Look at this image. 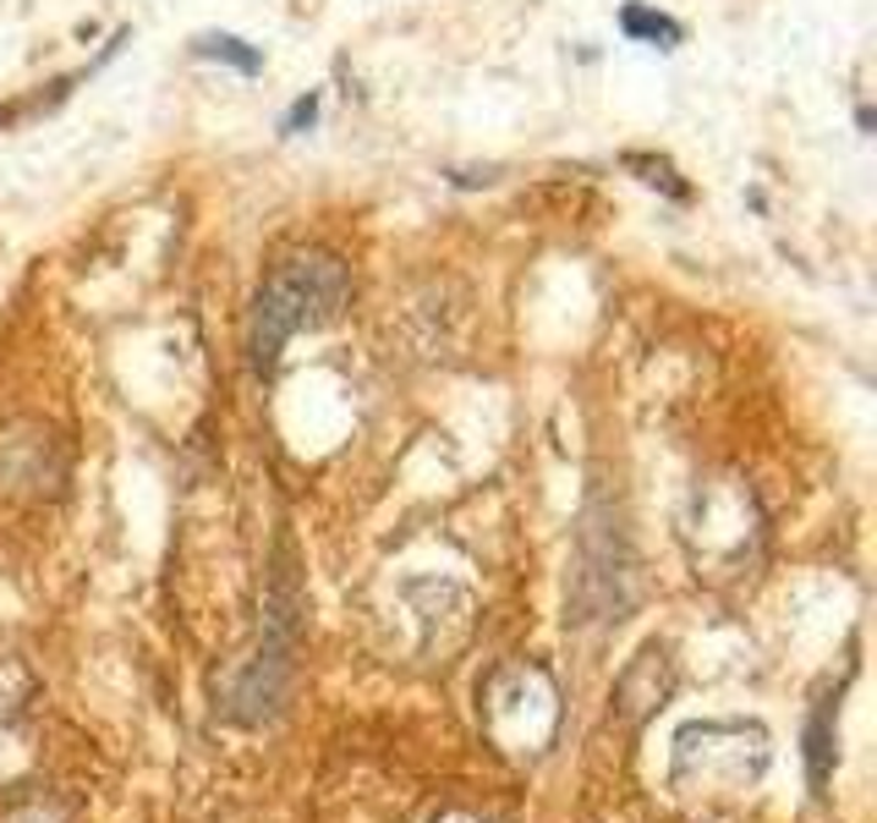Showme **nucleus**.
<instances>
[{
  "instance_id": "nucleus-13",
  "label": "nucleus",
  "mask_w": 877,
  "mask_h": 823,
  "mask_svg": "<svg viewBox=\"0 0 877 823\" xmlns=\"http://www.w3.org/2000/svg\"><path fill=\"white\" fill-rule=\"evenodd\" d=\"M318 105H324L318 94H302L292 110L281 116V138H302V133H313V122H318Z\"/></svg>"
},
{
  "instance_id": "nucleus-14",
  "label": "nucleus",
  "mask_w": 877,
  "mask_h": 823,
  "mask_svg": "<svg viewBox=\"0 0 877 823\" xmlns=\"http://www.w3.org/2000/svg\"><path fill=\"white\" fill-rule=\"evenodd\" d=\"M434 823H488V819H477V813H461V808H450V813H438Z\"/></svg>"
},
{
  "instance_id": "nucleus-6",
  "label": "nucleus",
  "mask_w": 877,
  "mask_h": 823,
  "mask_svg": "<svg viewBox=\"0 0 877 823\" xmlns=\"http://www.w3.org/2000/svg\"><path fill=\"white\" fill-rule=\"evenodd\" d=\"M61 473V445L44 423H11L0 434V489H55Z\"/></svg>"
},
{
  "instance_id": "nucleus-2",
  "label": "nucleus",
  "mask_w": 877,
  "mask_h": 823,
  "mask_svg": "<svg viewBox=\"0 0 877 823\" xmlns=\"http://www.w3.org/2000/svg\"><path fill=\"white\" fill-rule=\"evenodd\" d=\"M773 763V736L757 719H691L669 741V785L680 796H746Z\"/></svg>"
},
{
  "instance_id": "nucleus-8",
  "label": "nucleus",
  "mask_w": 877,
  "mask_h": 823,
  "mask_svg": "<svg viewBox=\"0 0 877 823\" xmlns=\"http://www.w3.org/2000/svg\"><path fill=\"white\" fill-rule=\"evenodd\" d=\"M620 33H625L631 44H653V50L686 44V22H675V17L642 6V0H625V6H620Z\"/></svg>"
},
{
  "instance_id": "nucleus-12",
  "label": "nucleus",
  "mask_w": 877,
  "mask_h": 823,
  "mask_svg": "<svg viewBox=\"0 0 877 823\" xmlns=\"http://www.w3.org/2000/svg\"><path fill=\"white\" fill-rule=\"evenodd\" d=\"M0 823H72V813L61 808V802H50V796H28V802H11Z\"/></svg>"
},
{
  "instance_id": "nucleus-10",
  "label": "nucleus",
  "mask_w": 877,
  "mask_h": 823,
  "mask_svg": "<svg viewBox=\"0 0 877 823\" xmlns=\"http://www.w3.org/2000/svg\"><path fill=\"white\" fill-rule=\"evenodd\" d=\"M192 55H198V61H225V66H236L242 77H258V72H264V50L247 44V39H236V33H198V39H192Z\"/></svg>"
},
{
  "instance_id": "nucleus-11",
  "label": "nucleus",
  "mask_w": 877,
  "mask_h": 823,
  "mask_svg": "<svg viewBox=\"0 0 877 823\" xmlns=\"http://www.w3.org/2000/svg\"><path fill=\"white\" fill-rule=\"evenodd\" d=\"M625 170H636V176H642L647 187L669 192L675 203H686V198H691V187H686V181L675 176V165H669V160H653V155H625Z\"/></svg>"
},
{
  "instance_id": "nucleus-4",
  "label": "nucleus",
  "mask_w": 877,
  "mask_h": 823,
  "mask_svg": "<svg viewBox=\"0 0 877 823\" xmlns=\"http://www.w3.org/2000/svg\"><path fill=\"white\" fill-rule=\"evenodd\" d=\"M680 538H686V555L697 566V577H740L757 549H762V510H757V494L746 489L740 478H708L691 489V505L680 516Z\"/></svg>"
},
{
  "instance_id": "nucleus-1",
  "label": "nucleus",
  "mask_w": 877,
  "mask_h": 823,
  "mask_svg": "<svg viewBox=\"0 0 877 823\" xmlns=\"http://www.w3.org/2000/svg\"><path fill=\"white\" fill-rule=\"evenodd\" d=\"M351 303V270L335 253H292L281 258L258 297H253V319H247V362L253 373H270L286 351V340L302 329L329 325L340 308Z\"/></svg>"
},
{
  "instance_id": "nucleus-9",
  "label": "nucleus",
  "mask_w": 877,
  "mask_h": 823,
  "mask_svg": "<svg viewBox=\"0 0 877 823\" xmlns=\"http://www.w3.org/2000/svg\"><path fill=\"white\" fill-rule=\"evenodd\" d=\"M834 708H839V703H817V708H812V725H806V780H812V791L828 785L834 758H839V747H834Z\"/></svg>"
},
{
  "instance_id": "nucleus-5",
  "label": "nucleus",
  "mask_w": 877,
  "mask_h": 823,
  "mask_svg": "<svg viewBox=\"0 0 877 823\" xmlns=\"http://www.w3.org/2000/svg\"><path fill=\"white\" fill-rule=\"evenodd\" d=\"M571 610L577 621H620L631 610V555L620 527L603 510H587L577 560H571Z\"/></svg>"
},
{
  "instance_id": "nucleus-7",
  "label": "nucleus",
  "mask_w": 877,
  "mask_h": 823,
  "mask_svg": "<svg viewBox=\"0 0 877 823\" xmlns=\"http://www.w3.org/2000/svg\"><path fill=\"white\" fill-rule=\"evenodd\" d=\"M669 692H675V664H669V648L647 643L642 654L625 664V675L614 680V708L636 725V719L658 714V708L669 703Z\"/></svg>"
},
{
  "instance_id": "nucleus-3",
  "label": "nucleus",
  "mask_w": 877,
  "mask_h": 823,
  "mask_svg": "<svg viewBox=\"0 0 877 823\" xmlns=\"http://www.w3.org/2000/svg\"><path fill=\"white\" fill-rule=\"evenodd\" d=\"M560 686L543 664L532 658H505L499 669H488V680L477 686V725L483 736L516 758V763H532L554 747L560 736Z\"/></svg>"
}]
</instances>
